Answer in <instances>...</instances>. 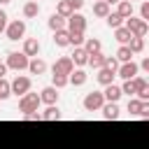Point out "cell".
Wrapping results in <instances>:
<instances>
[{"mask_svg":"<svg viewBox=\"0 0 149 149\" xmlns=\"http://www.w3.org/2000/svg\"><path fill=\"white\" fill-rule=\"evenodd\" d=\"M123 28H126L133 37H144L147 30H149L147 21H142V19H137V16H128V19H123Z\"/></svg>","mask_w":149,"mask_h":149,"instance_id":"obj_1","label":"cell"},{"mask_svg":"<svg viewBox=\"0 0 149 149\" xmlns=\"http://www.w3.org/2000/svg\"><path fill=\"white\" fill-rule=\"evenodd\" d=\"M40 95L37 93H26V95H21L19 98V112L21 114H30V112H40Z\"/></svg>","mask_w":149,"mask_h":149,"instance_id":"obj_2","label":"cell"},{"mask_svg":"<svg viewBox=\"0 0 149 149\" xmlns=\"http://www.w3.org/2000/svg\"><path fill=\"white\" fill-rule=\"evenodd\" d=\"M28 56L26 54H21V51H9L7 54V61H5V65H7V70H28Z\"/></svg>","mask_w":149,"mask_h":149,"instance_id":"obj_3","label":"cell"},{"mask_svg":"<svg viewBox=\"0 0 149 149\" xmlns=\"http://www.w3.org/2000/svg\"><path fill=\"white\" fill-rule=\"evenodd\" d=\"M5 35H7V40H12V42L23 40V35H26V21H21V19L9 21L7 28H5Z\"/></svg>","mask_w":149,"mask_h":149,"instance_id":"obj_4","label":"cell"},{"mask_svg":"<svg viewBox=\"0 0 149 149\" xmlns=\"http://www.w3.org/2000/svg\"><path fill=\"white\" fill-rule=\"evenodd\" d=\"M9 88H12V95L21 98L30 91V77H23V74H16L12 81H9Z\"/></svg>","mask_w":149,"mask_h":149,"instance_id":"obj_5","label":"cell"},{"mask_svg":"<svg viewBox=\"0 0 149 149\" xmlns=\"http://www.w3.org/2000/svg\"><path fill=\"white\" fill-rule=\"evenodd\" d=\"M84 109L86 112H98L102 105H105V98H102V91H91V93H86L84 95Z\"/></svg>","mask_w":149,"mask_h":149,"instance_id":"obj_6","label":"cell"},{"mask_svg":"<svg viewBox=\"0 0 149 149\" xmlns=\"http://www.w3.org/2000/svg\"><path fill=\"white\" fill-rule=\"evenodd\" d=\"M65 28H68V33H84V30H86V19H84V14L74 12L72 16H68V19H65Z\"/></svg>","mask_w":149,"mask_h":149,"instance_id":"obj_7","label":"cell"},{"mask_svg":"<svg viewBox=\"0 0 149 149\" xmlns=\"http://www.w3.org/2000/svg\"><path fill=\"white\" fill-rule=\"evenodd\" d=\"M126 109H128V114H130V116H142V119H147V116H149V105H147V102H142V100H137V98H130V100H128V105H126Z\"/></svg>","mask_w":149,"mask_h":149,"instance_id":"obj_8","label":"cell"},{"mask_svg":"<svg viewBox=\"0 0 149 149\" xmlns=\"http://www.w3.org/2000/svg\"><path fill=\"white\" fill-rule=\"evenodd\" d=\"M72 70H74V65H72L70 56H61V58L51 65V72H54V74H70Z\"/></svg>","mask_w":149,"mask_h":149,"instance_id":"obj_9","label":"cell"},{"mask_svg":"<svg viewBox=\"0 0 149 149\" xmlns=\"http://www.w3.org/2000/svg\"><path fill=\"white\" fill-rule=\"evenodd\" d=\"M21 54H26L28 58H37V54H40V40L37 37H26Z\"/></svg>","mask_w":149,"mask_h":149,"instance_id":"obj_10","label":"cell"},{"mask_svg":"<svg viewBox=\"0 0 149 149\" xmlns=\"http://www.w3.org/2000/svg\"><path fill=\"white\" fill-rule=\"evenodd\" d=\"M137 70H140V68H137V63H133V61H130V63H121L119 70H116V77H121V79L126 81V79L137 77Z\"/></svg>","mask_w":149,"mask_h":149,"instance_id":"obj_11","label":"cell"},{"mask_svg":"<svg viewBox=\"0 0 149 149\" xmlns=\"http://www.w3.org/2000/svg\"><path fill=\"white\" fill-rule=\"evenodd\" d=\"M40 102H44L47 107H49V105H56V102H58V88L44 86V88L40 91Z\"/></svg>","mask_w":149,"mask_h":149,"instance_id":"obj_12","label":"cell"},{"mask_svg":"<svg viewBox=\"0 0 149 149\" xmlns=\"http://www.w3.org/2000/svg\"><path fill=\"white\" fill-rule=\"evenodd\" d=\"M100 112H102V119H105V121H116L119 114H121V109H119L116 102H105V105L100 107Z\"/></svg>","mask_w":149,"mask_h":149,"instance_id":"obj_13","label":"cell"},{"mask_svg":"<svg viewBox=\"0 0 149 149\" xmlns=\"http://www.w3.org/2000/svg\"><path fill=\"white\" fill-rule=\"evenodd\" d=\"M123 93H121V86H116V84H107L105 86V91H102V98H105V102H119V98H121Z\"/></svg>","mask_w":149,"mask_h":149,"instance_id":"obj_14","label":"cell"},{"mask_svg":"<svg viewBox=\"0 0 149 149\" xmlns=\"http://www.w3.org/2000/svg\"><path fill=\"white\" fill-rule=\"evenodd\" d=\"M70 61H72V65H77V68H84V65L88 63V54L84 51V47H74V51H72Z\"/></svg>","mask_w":149,"mask_h":149,"instance_id":"obj_15","label":"cell"},{"mask_svg":"<svg viewBox=\"0 0 149 149\" xmlns=\"http://www.w3.org/2000/svg\"><path fill=\"white\" fill-rule=\"evenodd\" d=\"M86 79H88V74H86L81 68H77V70H72V72L68 74V84H72V86H84Z\"/></svg>","mask_w":149,"mask_h":149,"instance_id":"obj_16","label":"cell"},{"mask_svg":"<svg viewBox=\"0 0 149 149\" xmlns=\"http://www.w3.org/2000/svg\"><path fill=\"white\" fill-rule=\"evenodd\" d=\"M28 72L40 77V74H44V72H47V63H44L42 58H30V61H28Z\"/></svg>","mask_w":149,"mask_h":149,"instance_id":"obj_17","label":"cell"},{"mask_svg":"<svg viewBox=\"0 0 149 149\" xmlns=\"http://www.w3.org/2000/svg\"><path fill=\"white\" fill-rule=\"evenodd\" d=\"M40 119H42V121H58V119H61L58 105H49L44 112H40Z\"/></svg>","mask_w":149,"mask_h":149,"instance_id":"obj_18","label":"cell"},{"mask_svg":"<svg viewBox=\"0 0 149 149\" xmlns=\"http://www.w3.org/2000/svg\"><path fill=\"white\" fill-rule=\"evenodd\" d=\"M37 14H40L37 0H28V2L23 5V19H37Z\"/></svg>","mask_w":149,"mask_h":149,"instance_id":"obj_19","label":"cell"},{"mask_svg":"<svg viewBox=\"0 0 149 149\" xmlns=\"http://www.w3.org/2000/svg\"><path fill=\"white\" fill-rule=\"evenodd\" d=\"M81 47H84V51H86V54H98V51L102 49V44H100V40H98V37H86Z\"/></svg>","mask_w":149,"mask_h":149,"instance_id":"obj_20","label":"cell"},{"mask_svg":"<svg viewBox=\"0 0 149 149\" xmlns=\"http://www.w3.org/2000/svg\"><path fill=\"white\" fill-rule=\"evenodd\" d=\"M105 54L102 51H98V54H88V63L86 65H91L93 70H100V68H105Z\"/></svg>","mask_w":149,"mask_h":149,"instance_id":"obj_21","label":"cell"},{"mask_svg":"<svg viewBox=\"0 0 149 149\" xmlns=\"http://www.w3.org/2000/svg\"><path fill=\"white\" fill-rule=\"evenodd\" d=\"M114 77H116V74H114L112 70H107V68H100V70H98V74H95V79H98L102 86H107V84H114Z\"/></svg>","mask_w":149,"mask_h":149,"instance_id":"obj_22","label":"cell"},{"mask_svg":"<svg viewBox=\"0 0 149 149\" xmlns=\"http://www.w3.org/2000/svg\"><path fill=\"white\" fill-rule=\"evenodd\" d=\"M54 14H58V16L68 19V16H72L74 12H72V5H70L68 0H58V2H56V12H54Z\"/></svg>","mask_w":149,"mask_h":149,"instance_id":"obj_23","label":"cell"},{"mask_svg":"<svg viewBox=\"0 0 149 149\" xmlns=\"http://www.w3.org/2000/svg\"><path fill=\"white\" fill-rule=\"evenodd\" d=\"M47 26L56 33V30H65V19L63 16H58V14H51L49 19H47Z\"/></svg>","mask_w":149,"mask_h":149,"instance_id":"obj_24","label":"cell"},{"mask_svg":"<svg viewBox=\"0 0 149 149\" xmlns=\"http://www.w3.org/2000/svg\"><path fill=\"white\" fill-rule=\"evenodd\" d=\"M54 44L56 47H70V33H68V28L54 33Z\"/></svg>","mask_w":149,"mask_h":149,"instance_id":"obj_25","label":"cell"},{"mask_svg":"<svg viewBox=\"0 0 149 149\" xmlns=\"http://www.w3.org/2000/svg\"><path fill=\"white\" fill-rule=\"evenodd\" d=\"M126 47L130 49L133 56H135V54H142V51H144V37H130V42H128Z\"/></svg>","mask_w":149,"mask_h":149,"instance_id":"obj_26","label":"cell"},{"mask_svg":"<svg viewBox=\"0 0 149 149\" xmlns=\"http://www.w3.org/2000/svg\"><path fill=\"white\" fill-rule=\"evenodd\" d=\"M109 12H112V9H109V5H107V2H102V0H95V2H93V14H95V16L105 19Z\"/></svg>","mask_w":149,"mask_h":149,"instance_id":"obj_27","label":"cell"},{"mask_svg":"<svg viewBox=\"0 0 149 149\" xmlns=\"http://www.w3.org/2000/svg\"><path fill=\"white\" fill-rule=\"evenodd\" d=\"M116 14H119L121 19H128V16H133V2H126V0H121V2L116 5Z\"/></svg>","mask_w":149,"mask_h":149,"instance_id":"obj_28","label":"cell"},{"mask_svg":"<svg viewBox=\"0 0 149 149\" xmlns=\"http://www.w3.org/2000/svg\"><path fill=\"white\" fill-rule=\"evenodd\" d=\"M119 63H130L133 61V54H130V49L126 47V44H121L119 49H116V56H114Z\"/></svg>","mask_w":149,"mask_h":149,"instance_id":"obj_29","label":"cell"},{"mask_svg":"<svg viewBox=\"0 0 149 149\" xmlns=\"http://www.w3.org/2000/svg\"><path fill=\"white\" fill-rule=\"evenodd\" d=\"M130 37H133V35H130L123 26H121V28H114V40H116L119 44H128V42H130Z\"/></svg>","mask_w":149,"mask_h":149,"instance_id":"obj_30","label":"cell"},{"mask_svg":"<svg viewBox=\"0 0 149 149\" xmlns=\"http://www.w3.org/2000/svg\"><path fill=\"white\" fill-rule=\"evenodd\" d=\"M105 21H107V26H109L112 30H114V28H121V26H123V19H121V16L116 14V12H109V14L105 16Z\"/></svg>","mask_w":149,"mask_h":149,"instance_id":"obj_31","label":"cell"},{"mask_svg":"<svg viewBox=\"0 0 149 149\" xmlns=\"http://www.w3.org/2000/svg\"><path fill=\"white\" fill-rule=\"evenodd\" d=\"M51 86L54 88H63V86H68V74H51Z\"/></svg>","mask_w":149,"mask_h":149,"instance_id":"obj_32","label":"cell"},{"mask_svg":"<svg viewBox=\"0 0 149 149\" xmlns=\"http://www.w3.org/2000/svg\"><path fill=\"white\" fill-rule=\"evenodd\" d=\"M121 93H126L128 98H135V84H133V79H126V81H123Z\"/></svg>","mask_w":149,"mask_h":149,"instance_id":"obj_33","label":"cell"},{"mask_svg":"<svg viewBox=\"0 0 149 149\" xmlns=\"http://www.w3.org/2000/svg\"><path fill=\"white\" fill-rule=\"evenodd\" d=\"M12 95V88H9V81L7 79H0V100H7Z\"/></svg>","mask_w":149,"mask_h":149,"instance_id":"obj_34","label":"cell"},{"mask_svg":"<svg viewBox=\"0 0 149 149\" xmlns=\"http://www.w3.org/2000/svg\"><path fill=\"white\" fill-rule=\"evenodd\" d=\"M84 40H86L84 33H70V44H72V47H81Z\"/></svg>","mask_w":149,"mask_h":149,"instance_id":"obj_35","label":"cell"},{"mask_svg":"<svg viewBox=\"0 0 149 149\" xmlns=\"http://www.w3.org/2000/svg\"><path fill=\"white\" fill-rule=\"evenodd\" d=\"M119 65H121V63H119V61H116L114 56H107V58H105V68H107V70H112L114 74H116V70H119Z\"/></svg>","mask_w":149,"mask_h":149,"instance_id":"obj_36","label":"cell"},{"mask_svg":"<svg viewBox=\"0 0 149 149\" xmlns=\"http://www.w3.org/2000/svg\"><path fill=\"white\" fill-rule=\"evenodd\" d=\"M7 19H9V16H7V12H5V9H0V33H5V28H7V23H9Z\"/></svg>","mask_w":149,"mask_h":149,"instance_id":"obj_37","label":"cell"},{"mask_svg":"<svg viewBox=\"0 0 149 149\" xmlns=\"http://www.w3.org/2000/svg\"><path fill=\"white\" fill-rule=\"evenodd\" d=\"M140 19H142V21L149 19V2H142V7H140Z\"/></svg>","mask_w":149,"mask_h":149,"instance_id":"obj_38","label":"cell"},{"mask_svg":"<svg viewBox=\"0 0 149 149\" xmlns=\"http://www.w3.org/2000/svg\"><path fill=\"white\" fill-rule=\"evenodd\" d=\"M26 121H40V112H30V114H23Z\"/></svg>","mask_w":149,"mask_h":149,"instance_id":"obj_39","label":"cell"},{"mask_svg":"<svg viewBox=\"0 0 149 149\" xmlns=\"http://www.w3.org/2000/svg\"><path fill=\"white\" fill-rule=\"evenodd\" d=\"M70 5H72V12H77V9H81L84 7V0H68Z\"/></svg>","mask_w":149,"mask_h":149,"instance_id":"obj_40","label":"cell"},{"mask_svg":"<svg viewBox=\"0 0 149 149\" xmlns=\"http://www.w3.org/2000/svg\"><path fill=\"white\" fill-rule=\"evenodd\" d=\"M5 74H7V65L0 61V79H5Z\"/></svg>","mask_w":149,"mask_h":149,"instance_id":"obj_41","label":"cell"},{"mask_svg":"<svg viewBox=\"0 0 149 149\" xmlns=\"http://www.w3.org/2000/svg\"><path fill=\"white\" fill-rule=\"evenodd\" d=\"M137 68H142V70H149V58H142V63H140Z\"/></svg>","mask_w":149,"mask_h":149,"instance_id":"obj_42","label":"cell"},{"mask_svg":"<svg viewBox=\"0 0 149 149\" xmlns=\"http://www.w3.org/2000/svg\"><path fill=\"white\" fill-rule=\"evenodd\" d=\"M102 2H107V5H109V7H112V5H119V2H121V0H102Z\"/></svg>","mask_w":149,"mask_h":149,"instance_id":"obj_43","label":"cell"},{"mask_svg":"<svg viewBox=\"0 0 149 149\" xmlns=\"http://www.w3.org/2000/svg\"><path fill=\"white\" fill-rule=\"evenodd\" d=\"M7 2H12V0H0V5H7Z\"/></svg>","mask_w":149,"mask_h":149,"instance_id":"obj_44","label":"cell"},{"mask_svg":"<svg viewBox=\"0 0 149 149\" xmlns=\"http://www.w3.org/2000/svg\"><path fill=\"white\" fill-rule=\"evenodd\" d=\"M126 2H133V0H126Z\"/></svg>","mask_w":149,"mask_h":149,"instance_id":"obj_45","label":"cell"}]
</instances>
